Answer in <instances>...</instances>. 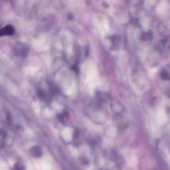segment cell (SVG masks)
Listing matches in <instances>:
<instances>
[{
  "instance_id": "obj_4",
  "label": "cell",
  "mask_w": 170,
  "mask_h": 170,
  "mask_svg": "<svg viewBox=\"0 0 170 170\" xmlns=\"http://www.w3.org/2000/svg\"><path fill=\"white\" fill-rule=\"evenodd\" d=\"M160 77L164 81H170V72L168 70H163L160 73Z\"/></svg>"
},
{
  "instance_id": "obj_3",
  "label": "cell",
  "mask_w": 170,
  "mask_h": 170,
  "mask_svg": "<svg viewBox=\"0 0 170 170\" xmlns=\"http://www.w3.org/2000/svg\"><path fill=\"white\" fill-rule=\"evenodd\" d=\"M30 153L34 157H40L42 155L41 147L39 146H34L30 149Z\"/></svg>"
},
{
  "instance_id": "obj_2",
  "label": "cell",
  "mask_w": 170,
  "mask_h": 170,
  "mask_svg": "<svg viewBox=\"0 0 170 170\" xmlns=\"http://www.w3.org/2000/svg\"><path fill=\"white\" fill-rule=\"evenodd\" d=\"M96 98L99 103L102 104L107 101L108 96L104 93L98 92L96 94Z\"/></svg>"
},
{
  "instance_id": "obj_6",
  "label": "cell",
  "mask_w": 170,
  "mask_h": 170,
  "mask_svg": "<svg viewBox=\"0 0 170 170\" xmlns=\"http://www.w3.org/2000/svg\"><path fill=\"white\" fill-rule=\"evenodd\" d=\"M14 169H17V170H22L24 169V167L23 166H22L20 163H17L14 165Z\"/></svg>"
},
{
  "instance_id": "obj_7",
  "label": "cell",
  "mask_w": 170,
  "mask_h": 170,
  "mask_svg": "<svg viewBox=\"0 0 170 170\" xmlns=\"http://www.w3.org/2000/svg\"><path fill=\"white\" fill-rule=\"evenodd\" d=\"M142 39L144 41H146V40L147 41V40L150 39V34H149V33L144 34L142 36Z\"/></svg>"
},
{
  "instance_id": "obj_1",
  "label": "cell",
  "mask_w": 170,
  "mask_h": 170,
  "mask_svg": "<svg viewBox=\"0 0 170 170\" xmlns=\"http://www.w3.org/2000/svg\"><path fill=\"white\" fill-rule=\"evenodd\" d=\"M14 33V28L12 25H8L1 29L0 35L1 36H12Z\"/></svg>"
},
{
  "instance_id": "obj_5",
  "label": "cell",
  "mask_w": 170,
  "mask_h": 170,
  "mask_svg": "<svg viewBox=\"0 0 170 170\" xmlns=\"http://www.w3.org/2000/svg\"><path fill=\"white\" fill-rule=\"evenodd\" d=\"M69 116V113L67 111H63L57 115V119L61 122H65V120Z\"/></svg>"
}]
</instances>
